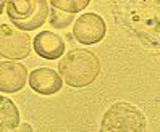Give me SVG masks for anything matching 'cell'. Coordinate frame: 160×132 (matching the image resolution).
<instances>
[{
	"label": "cell",
	"mask_w": 160,
	"mask_h": 132,
	"mask_svg": "<svg viewBox=\"0 0 160 132\" xmlns=\"http://www.w3.org/2000/svg\"><path fill=\"white\" fill-rule=\"evenodd\" d=\"M58 74L70 87H89L100 74V60L88 49H73L62 56L58 63Z\"/></svg>",
	"instance_id": "cell-1"
},
{
	"label": "cell",
	"mask_w": 160,
	"mask_h": 132,
	"mask_svg": "<svg viewBox=\"0 0 160 132\" xmlns=\"http://www.w3.org/2000/svg\"><path fill=\"white\" fill-rule=\"evenodd\" d=\"M147 119L138 106L128 101L113 103L100 121L99 132H146Z\"/></svg>",
	"instance_id": "cell-2"
},
{
	"label": "cell",
	"mask_w": 160,
	"mask_h": 132,
	"mask_svg": "<svg viewBox=\"0 0 160 132\" xmlns=\"http://www.w3.org/2000/svg\"><path fill=\"white\" fill-rule=\"evenodd\" d=\"M31 37L16 26L0 24V56L8 60H24L31 52Z\"/></svg>",
	"instance_id": "cell-3"
},
{
	"label": "cell",
	"mask_w": 160,
	"mask_h": 132,
	"mask_svg": "<svg viewBox=\"0 0 160 132\" xmlns=\"http://www.w3.org/2000/svg\"><path fill=\"white\" fill-rule=\"evenodd\" d=\"M107 34V24L97 13H82L73 23V35L82 45H94L103 40Z\"/></svg>",
	"instance_id": "cell-4"
},
{
	"label": "cell",
	"mask_w": 160,
	"mask_h": 132,
	"mask_svg": "<svg viewBox=\"0 0 160 132\" xmlns=\"http://www.w3.org/2000/svg\"><path fill=\"white\" fill-rule=\"evenodd\" d=\"M26 66L16 61H0V92L16 93L23 90L28 81Z\"/></svg>",
	"instance_id": "cell-5"
},
{
	"label": "cell",
	"mask_w": 160,
	"mask_h": 132,
	"mask_svg": "<svg viewBox=\"0 0 160 132\" xmlns=\"http://www.w3.org/2000/svg\"><path fill=\"white\" fill-rule=\"evenodd\" d=\"M29 87L39 95H53L62 90L63 79L62 76L50 68H37L29 73Z\"/></svg>",
	"instance_id": "cell-6"
},
{
	"label": "cell",
	"mask_w": 160,
	"mask_h": 132,
	"mask_svg": "<svg viewBox=\"0 0 160 132\" xmlns=\"http://www.w3.org/2000/svg\"><path fill=\"white\" fill-rule=\"evenodd\" d=\"M32 49L44 60H57L65 55V42L58 34L42 31L32 39Z\"/></svg>",
	"instance_id": "cell-7"
},
{
	"label": "cell",
	"mask_w": 160,
	"mask_h": 132,
	"mask_svg": "<svg viewBox=\"0 0 160 132\" xmlns=\"http://www.w3.org/2000/svg\"><path fill=\"white\" fill-rule=\"evenodd\" d=\"M20 126V110L15 101L0 95V132H16Z\"/></svg>",
	"instance_id": "cell-8"
},
{
	"label": "cell",
	"mask_w": 160,
	"mask_h": 132,
	"mask_svg": "<svg viewBox=\"0 0 160 132\" xmlns=\"http://www.w3.org/2000/svg\"><path fill=\"white\" fill-rule=\"evenodd\" d=\"M39 0H7V15L10 21H24L37 10Z\"/></svg>",
	"instance_id": "cell-9"
},
{
	"label": "cell",
	"mask_w": 160,
	"mask_h": 132,
	"mask_svg": "<svg viewBox=\"0 0 160 132\" xmlns=\"http://www.w3.org/2000/svg\"><path fill=\"white\" fill-rule=\"evenodd\" d=\"M47 18H49V2L47 0H39L37 10L32 13V16L24 21H13V26H16L18 29H21L24 32L36 31L47 21Z\"/></svg>",
	"instance_id": "cell-10"
},
{
	"label": "cell",
	"mask_w": 160,
	"mask_h": 132,
	"mask_svg": "<svg viewBox=\"0 0 160 132\" xmlns=\"http://www.w3.org/2000/svg\"><path fill=\"white\" fill-rule=\"evenodd\" d=\"M53 8L62 12H67L71 15L81 13L82 10H86L88 5L91 3V0H47Z\"/></svg>",
	"instance_id": "cell-11"
},
{
	"label": "cell",
	"mask_w": 160,
	"mask_h": 132,
	"mask_svg": "<svg viewBox=\"0 0 160 132\" xmlns=\"http://www.w3.org/2000/svg\"><path fill=\"white\" fill-rule=\"evenodd\" d=\"M73 18L74 15L71 13H67V12H62V10H57V8L52 7V10H49V18L47 20L50 21V24L57 29H63L73 23Z\"/></svg>",
	"instance_id": "cell-12"
},
{
	"label": "cell",
	"mask_w": 160,
	"mask_h": 132,
	"mask_svg": "<svg viewBox=\"0 0 160 132\" xmlns=\"http://www.w3.org/2000/svg\"><path fill=\"white\" fill-rule=\"evenodd\" d=\"M16 132H32V126L28 124V122H23V124L18 126V130Z\"/></svg>",
	"instance_id": "cell-13"
},
{
	"label": "cell",
	"mask_w": 160,
	"mask_h": 132,
	"mask_svg": "<svg viewBox=\"0 0 160 132\" xmlns=\"http://www.w3.org/2000/svg\"><path fill=\"white\" fill-rule=\"evenodd\" d=\"M5 8H7V0H0V15L3 13Z\"/></svg>",
	"instance_id": "cell-14"
}]
</instances>
